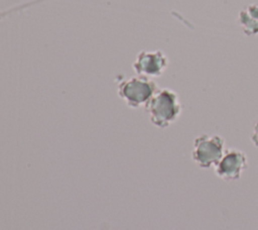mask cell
<instances>
[{
  "mask_svg": "<svg viewBox=\"0 0 258 230\" xmlns=\"http://www.w3.org/2000/svg\"><path fill=\"white\" fill-rule=\"evenodd\" d=\"M238 23L247 36L258 35V3L243 7L238 15Z\"/></svg>",
  "mask_w": 258,
  "mask_h": 230,
  "instance_id": "8992f818",
  "label": "cell"
},
{
  "mask_svg": "<svg viewBox=\"0 0 258 230\" xmlns=\"http://www.w3.org/2000/svg\"><path fill=\"white\" fill-rule=\"evenodd\" d=\"M169 65L168 58L160 50H141L134 61L132 67L138 76L147 78L160 77Z\"/></svg>",
  "mask_w": 258,
  "mask_h": 230,
  "instance_id": "5b68a950",
  "label": "cell"
},
{
  "mask_svg": "<svg viewBox=\"0 0 258 230\" xmlns=\"http://www.w3.org/2000/svg\"><path fill=\"white\" fill-rule=\"evenodd\" d=\"M158 90L153 80L142 76L131 77L118 85L119 97L130 108L145 107Z\"/></svg>",
  "mask_w": 258,
  "mask_h": 230,
  "instance_id": "7a4b0ae2",
  "label": "cell"
},
{
  "mask_svg": "<svg viewBox=\"0 0 258 230\" xmlns=\"http://www.w3.org/2000/svg\"><path fill=\"white\" fill-rule=\"evenodd\" d=\"M247 167L248 158L246 153L238 148H228L215 166V172L220 179L232 182L239 180Z\"/></svg>",
  "mask_w": 258,
  "mask_h": 230,
  "instance_id": "277c9868",
  "label": "cell"
},
{
  "mask_svg": "<svg viewBox=\"0 0 258 230\" xmlns=\"http://www.w3.org/2000/svg\"><path fill=\"white\" fill-rule=\"evenodd\" d=\"M225 152V140L218 134H203L194 140L191 158L202 168L216 166Z\"/></svg>",
  "mask_w": 258,
  "mask_h": 230,
  "instance_id": "3957f363",
  "label": "cell"
},
{
  "mask_svg": "<svg viewBox=\"0 0 258 230\" xmlns=\"http://www.w3.org/2000/svg\"><path fill=\"white\" fill-rule=\"evenodd\" d=\"M145 109L150 122L154 126L165 128L177 120L181 114L182 107L177 93L171 89L164 88L153 95L146 104Z\"/></svg>",
  "mask_w": 258,
  "mask_h": 230,
  "instance_id": "6da1fadb",
  "label": "cell"
},
{
  "mask_svg": "<svg viewBox=\"0 0 258 230\" xmlns=\"http://www.w3.org/2000/svg\"><path fill=\"white\" fill-rule=\"evenodd\" d=\"M251 141L256 147H258V121L254 124L253 131L251 133Z\"/></svg>",
  "mask_w": 258,
  "mask_h": 230,
  "instance_id": "52a82bcc",
  "label": "cell"
}]
</instances>
